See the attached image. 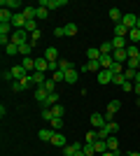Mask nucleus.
I'll use <instances>...</instances> for the list:
<instances>
[{
  "instance_id": "obj_1",
  "label": "nucleus",
  "mask_w": 140,
  "mask_h": 156,
  "mask_svg": "<svg viewBox=\"0 0 140 156\" xmlns=\"http://www.w3.org/2000/svg\"><path fill=\"white\" fill-rule=\"evenodd\" d=\"M12 42L14 44H26V42H31V33L28 30H14L12 33Z\"/></svg>"
},
{
  "instance_id": "obj_2",
  "label": "nucleus",
  "mask_w": 140,
  "mask_h": 156,
  "mask_svg": "<svg viewBox=\"0 0 140 156\" xmlns=\"http://www.w3.org/2000/svg\"><path fill=\"white\" fill-rule=\"evenodd\" d=\"M66 5L68 0H40V7H45V9H61Z\"/></svg>"
},
{
  "instance_id": "obj_3",
  "label": "nucleus",
  "mask_w": 140,
  "mask_h": 156,
  "mask_svg": "<svg viewBox=\"0 0 140 156\" xmlns=\"http://www.w3.org/2000/svg\"><path fill=\"white\" fill-rule=\"evenodd\" d=\"M91 126H93V130H98V128H103V126H107L105 114H98V112H93V114H91Z\"/></svg>"
},
{
  "instance_id": "obj_4",
  "label": "nucleus",
  "mask_w": 140,
  "mask_h": 156,
  "mask_svg": "<svg viewBox=\"0 0 140 156\" xmlns=\"http://www.w3.org/2000/svg\"><path fill=\"white\" fill-rule=\"evenodd\" d=\"M121 23H124V26H126L128 30H133V28L138 26V14H124Z\"/></svg>"
},
{
  "instance_id": "obj_5",
  "label": "nucleus",
  "mask_w": 140,
  "mask_h": 156,
  "mask_svg": "<svg viewBox=\"0 0 140 156\" xmlns=\"http://www.w3.org/2000/svg\"><path fill=\"white\" fill-rule=\"evenodd\" d=\"M112 58H114V63L126 65V61H128V54H126V49H114V51H112Z\"/></svg>"
},
{
  "instance_id": "obj_6",
  "label": "nucleus",
  "mask_w": 140,
  "mask_h": 156,
  "mask_svg": "<svg viewBox=\"0 0 140 156\" xmlns=\"http://www.w3.org/2000/svg\"><path fill=\"white\" fill-rule=\"evenodd\" d=\"M80 70H82V72H100L103 68H100V63H98V61H87V63L82 65Z\"/></svg>"
},
{
  "instance_id": "obj_7",
  "label": "nucleus",
  "mask_w": 140,
  "mask_h": 156,
  "mask_svg": "<svg viewBox=\"0 0 140 156\" xmlns=\"http://www.w3.org/2000/svg\"><path fill=\"white\" fill-rule=\"evenodd\" d=\"M82 147H84V144H80V142L66 144V147H63V156H75V154H77V151L82 149Z\"/></svg>"
},
{
  "instance_id": "obj_8",
  "label": "nucleus",
  "mask_w": 140,
  "mask_h": 156,
  "mask_svg": "<svg viewBox=\"0 0 140 156\" xmlns=\"http://www.w3.org/2000/svg\"><path fill=\"white\" fill-rule=\"evenodd\" d=\"M35 100H40L42 107L47 105V100H49V91H47L45 86H42V89H35Z\"/></svg>"
},
{
  "instance_id": "obj_9",
  "label": "nucleus",
  "mask_w": 140,
  "mask_h": 156,
  "mask_svg": "<svg viewBox=\"0 0 140 156\" xmlns=\"http://www.w3.org/2000/svg\"><path fill=\"white\" fill-rule=\"evenodd\" d=\"M112 77H114L112 70H100V72H98V84H110V82H112Z\"/></svg>"
},
{
  "instance_id": "obj_10",
  "label": "nucleus",
  "mask_w": 140,
  "mask_h": 156,
  "mask_svg": "<svg viewBox=\"0 0 140 156\" xmlns=\"http://www.w3.org/2000/svg\"><path fill=\"white\" fill-rule=\"evenodd\" d=\"M47 70H49V61H47L45 56L35 58V72H47Z\"/></svg>"
},
{
  "instance_id": "obj_11",
  "label": "nucleus",
  "mask_w": 140,
  "mask_h": 156,
  "mask_svg": "<svg viewBox=\"0 0 140 156\" xmlns=\"http://www.w3.org/2000/svg\"><path fill=\"white\" fill-rule=\"evenodd\" d=\"M52 144H54V147H61V149H63V147L68 144V140L63 137V133H54V137H52Z\"/></svg>"
},
{
  "instance_id": "obj_12",
  "label": "nucleus",
  "mask_w": 140,
  "mask_h": 156,
  "mask_svg": "<svg viewBox=\"0 0 140 156\" xmlns=\"http://www.w3.org/2000/svg\"><path fill=\"white\" fill-rule=\"evenodd\" d=\"M45 58L47 61H49V63H59V51H56V49H54V47H49V49H47V51H45Z\"/></svg>"
},
{
  "instance_id": "obj_13",
  "label": "nucleus",
  "mask_w": 140,
  "mask_h": 156,
  "mask_svg": "<svg viewBox=\"0 0 140 156\" xmlns=\"http://www.w3.org/2000/svg\"><path fill=\"white\" fill-rule=\"evenodd\" d=\"M0 7H2V9H9V12H12V9H19V7H21V2H19V0H2V2H0Z\"/></svg>"
},
{
  "instance_id": "obj_14",
  "label": "nucleus",
  "mask_w": 140,
  "mask_h": 156,
  "mask_svg": "<svg viewBox=\"0 0 140 156\" xmlns=\"http://www.w3.org/2000/svg\"><path fill=\"white\" fill-rule=\"evenodd\" d=\"M100 68H103V70H110V68H112L114 65V58H112V54H110V56H100Z\"/></svg>"
},
{
  "instance_id": "obj_15",
  "label": "nucleus",
  "mask_w": 140,
  "mask_h": 156,
  "mask_svg": "<svg viewBox=\"0 0 140 156\" xmlns=\"http://www.w3.org/2000/svg\"><path fill=\"white\" fill-rule=\"evenodd\" d=\"M100 56H103V54H100L98 47H91V49H87V58H89V61H100Z\"/></svg>"
},
{
  "instance_id": "obj_16",
  "label": "nucleus",
  "mask_w": 140,
  "mask_h": 156,
  "mask_svg": "<svg viewBox=\"0 0 140 156\" xmlns=\"http://www.w3.org/2000/svg\"><path fill=\"white\" fill-rule=\"evenodd\" d=\"M105 142H107V149L110 151H119V140H117V135H110Z\"/></svg>"
},
{
  "instance_id": "obj_17",
  "label": "nucleus",
  "mask_w": 140,
  "mask_h": 156,
  "mask_svg": "<svg viewBox=\"0 0 140 156\" xmlns=\"http://www.w3.org/2000/svg\"><path fill=\"white\" fill-rule=\"evenodd\" d=\"M110 19H112L114 23H121L124 14H121V9H119V7H112V9H110Z\"/></svg>"
},
{
  "instance_id": "obj_18",
  "label": "nucleus",
  "mask_w": 140,
  "mask_h": 156,
  "mask_svg": "<svg viewBox=\"0 0 140 156\" xmlns=\"http://www.w3.org/2000/svg\"><path fill=\"white\" fill-rule=\"evenodd\" d=\"M98 49H100V54H103V56H110V54L114 51L112 42H100V44H98Z\"/></svg>"
},
{
  "instance_id": "obj_19",
  "label": "nucleus",
  "mask_w": 140,
  "mask_h": 156,
  "mask_svg": "<svg viewBox=\"0 0 140 156\" xmlns=\"http://www.w3.org/2000/svg\"><path fill=\"white\" fill-rule=\"evenodd\" d=\"M33 82L38 89H42V86L47 84V79H45V72H33Z\"/></svg>"
},
{
  "instance_id": "obj_20",
  "label": "nucleus",
  "mask_w": 140,
  "mask_h": 156,
  "mask_svg": "<svg viewBox=\"0 0 140 156\" xmlns=\"http://www.w3.org/2000/svg\"><path fill=\"white\" fill-rule=\"evenodd\" d=\"M93 147H96V154H100V156L105 154V151H110V149H107V142H105V140H96V142H93Z\"/></svg>"
},
{
  "instance_id": "obj_21",
  "label": "nucleus",
  "mask_w": 140,
  "mask_h": 156,
  "mask_svg": "<svg viewBox=\"0 0 140 156\" xmlns=\"http://www.w3.org/2000/svg\"><path fill=\"white\" fill-rule=\"evenodd\" d=\"M38 137H40V140H45V142H52V137H54V130H52V128H42L40 133H38Z\"/></svg>"
},
{
  "instance_id": "obj_22",
  "label": "nucleus",
  "mask_w": 140,
  "mask_h": 156,
  "mask_svg": "<svg viewBox=\"0 0 140 156\" xmlns=\"http://www.w3.org/2000/svg\"><path fill=\"white\" fill-rule=\"evenodd\" d=\"M126 54H128V58H140V47L138 44H128Z\"/></svg>"
},
{
  "instance_id": "obj_23",
  "label": "nucleus",
  "mask_w": 140,
  "mask_h": 156,
  "mask_svg": "<svg viewBox=\"0 0 140 156\" xmlns=\"http://www.w3.org/2000/svg\"><path fill=\"white\" fill-rule=\"evenodd\" d=\"M128 42H131V44H140V28L128 30Z\"/></svg>"
},
{
  "instance_id": "obj_24",
  "label": "nucleus",
  "mask_w": 140,
  "mask_h": 156,
  "mask_svg": "<svg viewBox=\"0 0 140 156\" xmlns=\"http://www.w3.org/2000/svg\"><path fill=\"white\" fill-rule=\"evenodd\" d=\"M61 126H63V119L61 117H54L52 121H49V128H52L54 133H61Z\"/></svg>"
},
{
  "instance_id": "obj_25",
  "label": "nucleus",
  "mask_w": 140,
  "mask_h": 156,
  "mask_svg": "<svg viewBox=\"0 0 140 156\" xmlns=\"http://www.w3.org/2000/svg\"><path fill=\"white\" fill-rule=\"evenodd\" d=\"M21 65H23V68H26V72H31V75L35 72V58H31V56H26Z\"/></svg>"
},
{
  "instance_id": "obj_26",
  "label": "nucleus",
  "mask_w": 140,
  "mask_h": 156,
  "mask_svg": "<svg viewBox=\"0 0 140 156\" xmlns=\"http://www.w3.org/2000/svg\"><path fill=\"white\" fill-rule=\"evenodd\" d=\"M119 107H121V100H110L105 114H117V112H119Z\"/></svg>"
},
{
  "instance_id": "obj_27",
  "label": "nucleus",
  "mask_w": 140,
  "mask_h": 156,
  "mask_svg": "<svg viewBox=\"0 0 140 156\" xmlns=\"http://www.w3.org/2000/svg\"><path fill=\"white\" fill-rule=\"evenodd\" d=\"M114 35H117V37H128V28L124 26V23H117V26H114Z\"/></svg>"
},
{
  "instance_id": "obj_28",
  "label": "nucleus",
  "mask_w": 140,
  "mask_h": 156,
  "mask_svg": "<svg viewBox=\"0 0 140 156\" xmlns=\"http://www.w3.org/2000/svg\"><path fill=\"white\" fill-rule=\"evenodd\" d=\"M21 12H23V16L31 21V19H35V16H38V7H23Z\"/></svg>"
},
{
  "instance_id": "obj_29",
  "label": "nucleus",
  "mask_w": 140,
  "mask_h": 156,
  "mask_svg": "<svg viewBox=\"0 0 140 156\" xmlns=\"http://www.w3.org/2000/svg\"><path fill=\"white\" fill-rule=\"evenodd\" d=\"M112 47L114 49H126V37H117V35H114V40H112Z\"/></svg>"
},
{
  "instance_id": "obj_30",
  "label": "nucleus",
  "mask_w": 140,
  "mask_h": 156,
  "mask_svg": "<svg viewBox=\"0 0 140 156\" xmlns=\"http://www.w3.org/2000/svg\"><path fill=\"white\" fill-rule=\"evenodd\" d=\"M31 51H33V44L31 42H26V44H19V54L26 58V56H31Z\"/></svg>"
},
{
  "instance_id": "obj_31",
  "label": "nucleus",
  "mask_w": 140,
  "mask_h": 156,
  "mask_svg": "<svg viewBox=\"0 0 140 156\" xmlns=\"http://www.w3.org/2000/svg\"><path fill=\"white\" fill-rule=\"evenodd\" d=\"M110 135H114L112 130L107 128V126H103V128H98V140H107Z\"/></svg>"
},
{
  "instance_id": "obj_32",
  "label": "nucleus",
  "mask_w": 140,
  "mask_h": 156,
  "mask_svg": "<svg viewBox=\"0 0 140 156\" xmlns=\"http://www.w3.org/2000/svg\"><path fill=\"white\" fill-rule=\"evenodd\" d=\"M98 140V130H89L87 135H84V142H89V144H93Z\"/></svg>"
},
{
  "instance_id": "obj_33",
  "label": "nucleus",
  "mask_w": 140,
  "mask_h": 156,
  "mask_svg": "<svg viewBox=\"0 0 140 156\" xmlns=\"http://www.w3.org/2000/svg\"><path fill=\"white\" fill-rule=\"evenodd\" d=\"M5 54H7V56H16V54H19V44H14V42H12V44H7Z\"/></svg>"
},
{
  "instance_id": "obj_34",
  "label": "nucleus",
  "mask_w": 140,
  "mask_h": 156,
  "mask_svg": "<svg viewBox=\"0 0 140 156\" xmlns=\"http://www.w3.org/2000/svg\"><path fill=\"white\" fill-rule=\"evenodd\" d=\"M66 82L68 84H75V82H77V70H75V68L66 72Z\"/></svg>"
},
{
  "instance_id": "obj_35",
  "label": "nucleus",
  "mask_w": 140,
  "mask_h": 156,
  "mask_svg": "<svg viewBox=\"0 0 140 156\" xmlns=\"http://www.w3.org/2000/svg\"><path fill=\"white\" fill-rule=\"evenodd\" d=\"M21 84H23V91H26V89H31V86H35V82H33V75H26V77L21 79Z\"/></svg>"
},
{
  "instance_id": "obj_36",
  "label": "nucleus",
  "mask_w": 140,
  "mask_h": 156,
  "mask_svg": "<svg viewBox=\"0 0 140 156\" xmlns=\"http://www.w3.org/2000/svg\"><path fill=\"white\" fill-rule=\"evenodd\" d=\"M59 70H63V72L73 70V63H70V61H66V58H61V61H59Z\"/></svg>"
},
{
  "instance_id": "obj_37",
  "label": "nucleus",
  "mask_w": 140,
  "mask_h": 156,
  "mask_svg": "<svg viewBox=\"0 0 140 156\" xmlns=\"http://www.w3.org/2000/svg\"><path fill=\"white\" fill-rule=\"evenodd\" d=\"M23 30H28V33H35V30H40V28H38V19H31L26 23V28H23Z\"/></svg>"
},
{
  "instance_id": "obj_38",
  "label": "nucleus",
  "mask_w": 140,
  "mask_h": 156,
  "mask_svg": "<svg viewBox=\"0 0 140 156\" xmlns=\"http://www.w3.org/2000/svg\"><path fill=\"white\" fill-rule=\"evenodd\" d=\"M82 151H84V154H87V156H96V147H93V144H89V142H84V147H82Z\"/></svg>"
},
{
  "instance_id": "obj_39",
  "label": "nucleus",
  "mask_w": 140,
  "mask_h": 156,
  "mask_svg": "<svg viewBox=\"0 0 140 156\" xmlns=\"http://www.w3.org/2000/svg\"><path fill=\"white\" fill-rule=\"evenodd\" d=\"M47 16H49V9H45V7H38V16H35V19H38V21H45Z\"/></svg>"
},
{
  "instance_id": "obj_40",
  "label": "nucleus",
  "mask_w": 140,
  "mask_h": 156,
  "mask_svg": "<svg viewBox=\"0 0 140 156\" xmlns=\"http://www.w3.org/2000/svg\"><path fill=\"white\" fill-rule=\"evenodd\" d=\"M52 112H54V117H61V119H63V114H66L63 105H54V107H52Z\"/></svg>"
},
{
  "instance_id": "obj_41",
  "label": "nucleus",
  "mask_w": 140,
  "mask_h": 156,
  "mask_svg": "<svg viewBox=\"0 0 140 156\" xmlns=\"http://www.w3.org/2000/svg\"><path fill=\"white\" fill-rule=\"evenodd\" d=\"M54 82H56V84H59V82H66V72H63V70H56V72H54Z\"/></svg>"
},
{
  "instance_id": "obj_42",
  "label": "nucleus",
  "mask_w": 140,
  "mask_h": 156,
  "mask_svg": "<svg viewBox=\"0 0 140 156\" xmlns=\"http://www.w3.org/2000/svg\"><path fill=\"white\" fill-rule=\"evenodd\" d=\"M66 35H68V37L77 35V26H75V23H68V26H66Z\"/></svg>"
},
{
  "instance_id": "obj_43",
  "label": "nucleus",
  "mask_w": 140,
  "mask_h": 156,
  "mask_svg": "<svg viewBox=\"0 0 140 156\" xmlns=\"http://www.w3.org/2000/svg\"><path fill=\"white\" fill-rule=\"evenodd\" d=\"M45 89H47V91H49V93H56V82H54V79H47Z\"/></svg>"
},
{
  "instance_id": "obj_44",
  "label": "nucleus",
  "mask_w": 140,
  "mask_h": 156,
  "mask_svg": "<svg viewBox=\"0 0 140 156\" xmlns=\"http://www.w3.org/2000/svg\"><path fill=\"white\" fill-rule=\"evenodd\" d=\"M42 119H45V121H52V119H54V112H52V107L42 110Z\"/></svg>"
},
{
  "instance_id": "obj_45",
  "label": "nucleus",
  "mask_w": 140,
  "mask_h": 156,
  "mask_svg": "<svg viewBox=\"0 0 140 156\" xmlns=\"http://www.w3.org/2000/svg\"><path fill=\"white\" fill-rule=\"evenodd\" d=\"M54 35L56 37H66V26H56L54 28Z\"/></svg>"
},
{
  "instance_id": "obj_46",
  "label": "nucleus",
  "mask_w": 140,
  "mask_h": 156,
  "mask_svg": "<svg viewBox=\"0 0 140 156\" xmlns=\"http://www.w3.org/2000/svg\"><path fill=\"white\" fill-rule=\"evenodd\" d=\"M40 37H42V33H40V30H35V33H31V44L35 47V42H40Z\"/></svg>"
},
{
  "instance_id": "obj_47",
  "label": "nucleus",
  "mask_w": 140,
  "mask_h": 156,
  "mask_svg": "<svg viewBox=\"0 0 140 156\" xmlns=\"http://www.w3.org/2000/svg\"><path fill=\"white\" fill-rule=\"evenodd\" d=\"M124 82H126V77H124V75H114V77H112V84H117V86H121Z\"/></svg>"
},
{
  "instance_id": "obj_48",
  "label": "nucleus",
  "mask_w": 140,
  "mask_h": 156,
  "mask_svg": "<svg viewBox=\"0 0 140 156\" xmlns=\"http://www.w3.org/2000/svg\"><path fill=\"white\" fill-rule=\"evenodd\" d=\"M12 91L14 93H21V91H23V84H21V82H12Z\"/></svg>"
},
{
  "instance_id": "obj_49",
  "label": "nucleus",
  "mask_w": 140,
  "mask_h": 156,
  "mask_svg": "<svg viewBox=\"0 0 140 156\" xmlns=\"http://www.w3.org/2000/svg\"><path fill=\"white\" fill-rule=\"evenodd\" d=\"M121 91H133V82H124V84H121Z\"/></svg>"
},
{
  "instance_id": "obj_50",
  "label": "nucleus",
  "mask_w": 140,
  "mask_h": 156,
  "mask_svg": "<svg viewBox=\"0 0 140 156\" xmlns=\"http://www.w3.org/2000/svg\"><path fill=\"white\" fill-rule=\"evenodd\" d=\"M2 79H5V82H12V70H5V72H2Z\"/></svg>"
},
{
  "instance_id": "obj_51",
  "label": "nucleus",
  "mask_w": 140,
  "mask_h": 156,
  "mask_svg": "<svg viewBox=\"0 0 140 156\" xmlns=\"http://www.w3.org/2000/svg\"><path fill=\"white\" fill-rule=\"evenodd\" d=\"M103 156H119V151H105Z\"/></svg>"
},
{
  "instance_id": "obj_52",
  "label": "nucleus",
  "mask_w": 140,
  "mask_h": 156,
  "mask_svg": "<svg viewBox=\"0 0 140 156\" xmlns=\"http://www.w3.org/2000/svg\"><path fill=\"white\" fill-rule=\"evenodd\" d=\"M133 91H135V96H140V84H133Z\"/></svg>"
},
{
  "instance_id": "obj_53",
  "label": "nucleus",
  "mask_w": 140,
  "mask_h": 156,
  "mask_svg": "<svg viewBox=\"0 0 140 156\" xmlns=\"http://www.w3.org/2000/svg\"><path fill=\"white\" fill-rule=\"evenodd\" d=\"M135 84H140V72H135Z\"/></svg>"
},
{
  "instance_id": "obj_54",
  "label": "nucleus",
  "mask_w": 140,
  "mask_h": 156,
  "mask_svg": "<svg viewBox=\"0 0 140 156\" xmlns=\"http://www.w3.org/2000/svg\"><path fill=\"white\" fill-rule=\"evenodd\" d=\"M128 156H140V151H128Z\"/></svg>"
},
{
  "instance_id": "obj_55",
  "label": "nucleus",
  "mask_w": 140,
  "mask_h": 156,
  "mask_svg": "<svg viewBox=\"0 0 140 156\" xmlns=\"http://www.w3.org/2000/svg\"><path fill=\"white\" fill-rule=\"evenodd\" d=\"M75 156H87V154H84V151H82V149H80V151H77V154H75Z\"/></svg>"
},
{
  "instance_id": "obj_56",
  "label": "nucleus",
  "mask_w": 140,
  "mask_h": 156,
  "mask_svg": "<svg viewBox=\"0 0 140 156\" xmlns=\"http://www.w3.org/2000/svg\"><path fill=\"white\" fill-rule=\"evenodd\" d=\"M135 105H138V107H140V96H138V98H135Z\"/></svg>"
},
{
  "instance_id": "obj_57",
  "label": "nucleus",
  "mask_w": 140,
  "mask_h": 156,
  "mask_svg": "<svg viewBox=\"0 0 140 156\" xmlns=\"http://www.w3.org/2000/svg\"><path fill=\"white\" fill-rule=\"evenodd\" d=\"M135 28H140V14H138V26H135Z\"/></svg>"
},
{
  "instance_id": "obj_58",
  "label": "nucleus",
  "mask_w": 140,
  "mask_h": 156,
  "mask_svg": "<svg viewBox=\"0 0 140 156\" xmlns=\"http://www.w3.org/2000/svg\"><path fill=\"white\" fill-rule=\"evenodd\" d=\"M119 156H128V154H119Z\"/></svg>"
},
{
  "instance_id": "obj_59",
  "label": "nucleus",
  "mask_w": 140,
  "mask_h": 156,
  "mask_svg": "<svg viewBox=\"0 0 140 156\" xmlns=\"http://www.w3.org/2000/svg\"><path fill=\"white\" fill-rule=\"evenodd\" d=\"M138 72H140V65H138Z\"/></svg>"
},
{
  "instance_id": "obj_60",
  "label": "nucleus",
  "mask_w": 140,
  "mask_h": 156,
  "mask_svg": "<svg viewBox=\"0 0 140 156\" xmlns=\"http://www.w3.org/2000/svg\"><path fill=\"white\" fill-rule=\"evenodd\" d=\"M96 156H100V154H96Z\"/></svg>"
},
{
  "instance_id": "obj_61",
  "label": "nucleus",
  "mask_w": 140,
  "mask_h": 156,
  "mask_svg": "<svg viewBox=\"0 0 140 156\" xmlns=\"http://www.w3.org/2000/svg\"><path fill=\"white\" fill-rule=\"evenodd\" d=\"M138 14H140V12H138Z\"/></svg>"
}]
</instances>
